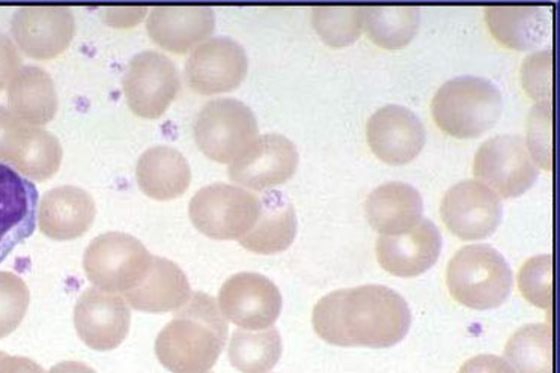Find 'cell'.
Returning a JSON list of instances; mask_svg holds the SVG:
<instances>
[{
	"label": "cell",
	"mask_w": 560,
	"mask_h": 373,
	"mask_svg": "<svg viewBox=\"0 0 560 373\" xmlns=\"http://www.w3.org/2000/svg\"><path fill=\"white\" fill-rule=\"evenodd\" d=\"M282 349V337L278 328L259 331L240 328L232 333L228 355L232 366L240 372L267 373L278 364Z\"/></svg>",
	"instance_id": "obj_30"
},
{
	"label": "cell",
	"mask_w": 560,
	"mask_h": 373,
	"mask_svg": "<svg viewBox=\"0 0 560 373\" xmlns=\"http://www.w3.org/2000/svg\"><path fill=\"white\" fill-rule=\"evenodd\" d=\"M136 179L148 198H179L190 186L191 171L186 156L167 144L148 148L136 164Z\"/></svg>",
	"instance_id": "obj_24"
},
{
	"label": "cell",
	"mask_w": 560,
	"mask_h": 373,
	"mask_svg": "<svg viewBox=\"0 0 560 373\" xmlns=\"http://www.w3.org/2000/svg\"><path fill=\"white\" fill-rule=\"evenodd\" d=\"M312 24L319 38L329 46H350L362 34L363 8L315 7L312 10Z\"/></svg>",
	"instance_id": "obj_31"
},
{
	"label": "cell",
	"mask_w": 560,
	"mask_h": 373,
	"mask_svg": "<svg viewBox=\"0 0 560 373\" xmlns=\"http://www.w3.org/2000/svg\"><path fill=\"white\" fill-rule=\"evenodd\" d=\"M22 68V56L13 39L0 34V91L5 90L18 71Z\"/></svg>",
	"instance_id": "obj_36"
},
{
	"label": "cell",
	"mask_w": 560,
	"mask_h": 373,
	"mask_svg": "<svg viewBox=\"0 0 560 373\" xmlns=\"http://www.w3.org/2000/svg\"><path fill=\"white\" fill-rule=\"evenodd\" d=\"M179 72L174 60L155 50L140 51L131 58L122 78L128 107L145 119H158L177 98Z\"/></svg>",
	"instance_id": "obj_9"
},
{
	"label": "cell",
	"mask_w": 560,
	"mask_h": 373,
	"mask_svg": "<svg viewBox=\"0 0 560 373\" xmlns=\"http://www.w3.org/2000/svg\"><path fill=\"white\" fill-rule=\"evenodd\" d=\"M226 339L228 323L218 301L206 292H191L159 333L155 354L172 373H207L218 363Z\"/></svg>",
	"instance_id": "obj_2"
},
{
	"label": "cell",
	"mask_w": 560,
	"mask_h": 373,
	"mask_svg": "<svg viewBox=\"0 0 560 373\" xmlns=\"http://www.w3.org/2000/svg\"><path fill=\"white\" fill-rule=\"evenodd\" d=\"M446 283L452 299L463 306L490 311L510 299L514 277L502 253L488 244H470L452 256Z\"/></svg>",
	"instance_id": "obj_3"
},
{
	"label": "cell",
	"mask_w": 560,
	"mask_h": 373,
	"mask_svg": "<svg viewBox=\"0 0 560 373\" xmlns=\"http://www.w3.org/2000/svg\"><path fill=\"white\" fill-rule=\"evenodd\" d=\"M371 151L389 164H406L425 147V127L410 108L387 104L378 108L366 124Z\"/></svg>",
	"instance_id": "obj_17"
},
{
	"label": "cell",
	"mask_w": 560,
	"mask_h": 373,
	"mask_svg": "<svg viewBox=\"0 0 560 373\" xmlns=\"http://www.w3.org/2000/svg\"><path fill=\"white\" fill-rule=\"evenodd\" d=\"M431 112L440 130L452 138H478L498 123L502 94L488 79L459 75L440 86Z\"/></svg>",
	"instance_id": "obj_4"
},
{
	"label": "cell",
	"mask_w": 560,
	"mask_h": 373,
	"mask_svg": "<svg viewBox=\"0 0 560 373\" xmlns=\"http://www.w3.org/2000/svg\"><path fill=\"white\" fill-rule=\"evenodd\" d=\"M8 106L30 126L49 124L58 112V92L49 72L37 66L20 68L8 84Z\"/></svg>",
	"instance_id": "obj_26"
},
{
	"label": "cell",
	"mask_w": 560,
	"mask_h": 373,
	"mask_svg": "<svg viewBox=\"0 0 560 373\" xmlns=\"http://www.w3.org/2000/svg\"><path fill=\"white\" fill-rule=\"evenodd\" d=\"M31 292L14 272L0 271V339L18 330L30 307Z\"/></svg>",
	"instance_id": "obj_34"
},
{
	"label": "cell",
	"mask_w": 560,
	"mask_h": 373,
	"mask_svg": "<svg viewBox=\"0 0 560 373\" xmlns=\"http://www.w3.org/2000/svg\"><path fill=\"white\" fill-rule=\"evenodd\" d=\"M215 15L210 7H155L148 14L147 31L163 50L184 55L213 34Z\"/></svg>",
	"instance_id": "obj_20"
},
{
	"label": "cell",
	"mask_w": 560,
	"mask_h": 373,
	"mask_svg": "<svg viewBox=\"0 0 560 373\" xmlns=\"http://www.w3.org/2000/svg\"><path fill=\"white\" fill-rule=\"evenodd\" d=\"M153 255L135 236L107 232L92 240L83 256L88 279L106 292L133 291L145 277Z\"/></svg>",
	"instance_id": "obj_5"
},
{
	"label": "cell",
	"mask_w": 560,
	"mask_h": 373,
	"mask_svg": "<svg viewBox=\"0 0 560 373\" xmlns=\"http://www.w3.org/2000/svg\"><path fill=\"white\" fill-rule=\"evenodd\" d=\"M191 289L182 268L171 260L153 256L142 282L124 294L136 311L162 313L178 311L190 299Z\"/></svg>",
	"instance_id": "obj_25"
},
{
	"label": "cell",
	"mask_w": 560,
	"mask_h": 373,
	"mask_svg": "<svg viewBox=\"0 0 560 373\" xmlns=\"http://www.w3.org/2000/svg\"><path fill=\"white\" fill-rule=\"evenodd\" d=\"M11 34L23 54L54 59L73 42L75 20L67 7H22L11 19Z\"/></svg>",
	"instance_id": "obj_14"
},
{
	"label": "cell",
	"mask_w": 560,
	"mask_h": 373,
	"mask_svg": "<svg viewBox=\"0 0 560 373\" xmlns=\"http://www.w3.org/2000/svg\"><path fill=\"white\" fill-rule=\"evenodd\" d=\"M527 150L539 167L553 166V104L551 100L536 103L527 119Z\"/></svg>",
	"instance_id": "obj_33"
},
{
	"label": "cell",
	"mask_w": 560,
	"mask_h": 373,
	"mask_svg": "<svg viewBox=\"0 0 560 373\" xmlns=\"http://www.w3.org/2000/svg\"><path fill=\"white\" fill-rule=\"evenodd\" d=\"M422 196L410 184L390 180L366 199L368 222L384 236L406 234L422 220Z\"/></svg>",
	"instance_id": "obj_22"
},
{
	"label": "cell",
	"mask_w": 560,
	"mask_h": 373,
	"mask_svg": "<svg viewBox=\"0 0 560 373\" xmlns=\"http://www.w3.org/2000/svg\"><path fill=\"white\" fill-rule=\"evenodd\" d=\"M2 354H3V352H2V351H0V355H2Z\"/></svg>",
	"instance_id": "obj_40"
},
{
	"label": "cell",
	"mask_w": 560,
	"mask_h": 373,
	"mask_svg": "<svg viewBox=\"0 0 560 373\" xmlns=\"http://www.w3.org/2000/svg\"><path fill=\"white\" fill-rule=\"evenodd\" d=\"M522 82L524 91L534 100L547 102L553 96V51H536L524 59L522 67Z\"/></svg>",
	"instance_id": "obj_35"
},
{
	"label": "cell",
	"mask_w": 560,
	"mask_h": 373,
	"mask_svg": "<svg viewBox=\"0 0 560 373\" xmlns=\"http://www.w3.org/2000/svg\"><path fill=\"white\" fill-rule=\"evenodd\" d=\"M202 154L218 163H232L259 135L249 106L235 98H215L199 110L194 126Z\"/></svg>",
	"instance_id": "obj_6"
},
{
	"label": "cell",
	"mask_w": 560,
	"mask_h": 373,
	"mask_svg": "<svg viewBox=\"0 0 560 373\" xmlns=\"http://www.w3.org/2000/svg\"><path fill=\"white\" fill-rule=\"evenodd\" d=\"M443 223L464 241H478L494 234L503 217L502 199L479 180L455 184L440 205Z\"/></svg>",
	"instance_id": "obj_12"
},
{
	"label": "cell",
	"mask_w": 560,
	"mask_h": 373,
	"mask_svg": "<svg viewBox=\"0 0 560 373\" xmlns=\"http://www.w3.org/2000/svg\"><path fill=\"white\" fill-rule=\"evenodd\" d=\"M314 330L335 347H395L407 336L411 312L407 301L383 284L339 289L323 296L312 313Z\"/></svg>",
	"instance_id": "obj_1"
},
{
	"label": "cell",
	"mask_w": 560,
	"mask_h": 373,
	"mask_svg": "<svg viewBox=\"0 0 560 373\" xmlns=\"http://www.w3.org/2000/svg\"><path fill=\"white\" fill-rule=\"evenodd\" d=\"M299 151L293 140L276 132L258 136L230 164V178L250 190H270L298 171Z\"/></svg>",
	"instance_id": "obj_13"
},
{
	"label": "cell",
	"mask_w": 560,
	"mask_h": 373,
	"mask_svg": "<svg viewBox=\"0 0 560 373\" xmlns=\"http://www.w3.org/2000/svg\"><path fill=\"white\" fill-rule=\"evenodd\" d=\"M131 313L126 299L115 292L90 288L74 307L75 331L95 351H112L126 340Z\"/></svg>",
	"instance_id": "obj_15"
},
{
	"label": "cell",
	"mask_w": 560,
	"mask_h": 373,
	"mask_svg": "<svg viewBox=\"0 0 560 373\" xmlns=\"http://www.w3.org/2000/svg\"><path fill=\"white\" fill-rule=\"evenodd\" d=\"M514 373H553V328L524 325L508 340L505 359Z\"/></svg>",
	"instance_id": "obj_28"
},
{
	"label": "cell",
	"mask_w": 560,
	"mask_h": 373,
	"mask_svg": "<svg viewBox=\"0 0 560 373\" xmlns=\"http://www.w3.org/2000/svg\"><path fill=\"white\" fill-rule=\"evenodd\" d=\"M219 308L225 319L242 330L259 331L273 327L282 312V294L259 272H238L223 283Z\"/></svg>",
	"instance_id": "obj_10"
},
{
	"label": "cell",
	"mask_w": 560,
	"mask_h": 373,
	"mask_svg": "<svg viewBox=\"0 0 560 373\" xmlns=\"http://www.w3.org/2000/svg\"><path fill=\"white\" fill-rule=\"evenodd\" d=\"M419 24L418 7L363 8V26L371 42L386 50L406 47L418 34Z\"/></svg>",
	"instance_id": "obj_29"
},
{
	"label": "cell",
	"mask_w": 560,
	"mask_h": 373,
	"mask_svg": "<svg viewBox=\"0 0 560 373\" xmlns=\"http://www.w3.org/2000/svg\"><path fill=\"white\" fill-rule=\"evenodd\" d=\"M247 70L246 50L230 36H214L199 44L184 66L190 90L201 95L237 90L246 79Z\"/></svg>",
	"instance_id": "obj_11"
},
{
	"label": "cell",
	"mask_w": 560,
	"mask_h": 373,
	"mask_svg": "<svg viewBox=\"0 0 560 373\" xmlns=\"http://www.w3.org/2000/svg\"><path fill=\"white\" fill-rule=\"evenodd\" d=\"M298 235V215L291 200L282 191L267 190L259 198V215L255 226L240 244L259 255L285 252Z\"/></svg>",
	"instance_id": "obj_23"
},
{
	"label": "cell",
	"mask_w": 560,
	"mask_h": 373,
	"mask_svg": "<svg viewBox=\"0 0 560 373\" xmlns=\"http://www.w3.org/2000/svg\"><path fill=\"white\" fill-rule=\"evenodd\" d=\"M458 373H514L502 357L482 354L467 360Z\"/></svg>",
	"instance_id": "obj_37"
},
{
	"label": "cell",
	"mask_w": 560,
	"mask_h": 373,
	"mask_svg": "<svg viewBox=\"0 0 560 373\" xmlns=\"http://www.w3.org/2000/svg\"><path fill=\"white\" fill-rule=\"evenodd\" d=\"M49 373H97L94 369L86 366V364L79 363V361H63V363L56 364L50 369Z\"/></svg>",
	"instance_id": "obj_39"
},
{
	"label": "cell",
	"mask_w": 560,
	"mask_h": 373,
	"mask_svg": "<svg viewBox=\"0 0 560 373\" xmlns=\"http://www.w3.org/2000/svg\"><path fill=\"white\" fill-rule=\"evenodd\" d=\"M488 30L503 46L532 50L550 35V14L541 7H487Z\"/></svg>",
	"instance_id": "obj_27"
},
{
	"label": "cell",
	"mask_w": 560,
	"mask_h": 373,
	"mask_svg": "<svg viewBox=\"0 0 560 373\" xmlns=\"http://www.w3.org/2000/svg\"><path fill=\"white\" fill-rule=\"evenodd\" d=\"M474 174L502 198H518L538 178V166L522 136L500 135L476 151Z\"/></svg>",
	"instance_id": "obj_8"
},
{
	"label": "cell",
	"mask_w": 560,
	"mask_h": 373,
	"mask_svg": "<svg viewBox=\"0 0 560 373\" xmlns=\"http://www.w3.org/2000/svg\"><path fill=\"white\" fill-rule=\"evenodd\" d=\"M0 373H44V369L26 357L0 355Z\"/></svg>",
	"instance_id": "obj_38"
},
{
	"label": "cell",
	"mask_w": 560,
	"mask_h": 373,
	"mask_svg": "<svg viewBox=\"0 0 560 373\" xmlns=\"http://www.w3.org/2000/svg\"><path fill=\"white\" fill-rule=\"evenodd\" d=\"M39 229L56 241L79 238L86 234L95 219L94 199L75 186L51 188L39 203Z\"/></svg>",
	"instance_id": "obj_21"
},
{
	"label": "cell",
	"mask_w": 560,
	"mask_h": 373,
	"mask_svg": "<svg viewBox=\"0 0 560 373\" xmlns=\"http://www.w3.org/2000/svg\"><path fill=\"white\" fill-rule=\"evenodd\" d=\"M518 288L534 306L550 311L553 304V256L538 255L527 259L518 272Z\"/></svg>",
	"instance_id": "obj_32"
},
{
	"label": "cell",
	"mask_w": 560,
	"mask_h": 373,
	"mask_svg": "<svg viewBox=\"0 0 560 373\" xmlns=\"http://www.w3.org/2000/svg\"><path fill=\"white\" fill-rule=\"evenodd\" d=\"M37 187L15 168L0 163V264L37 228Z\"/></svg>",
	"instance_id": "obj_18"
},
{
	"label": "cell",
	"mask_w": 560,
	"mask_h": 373,
	"mask_svg": "<svg viewBox=\"0 0 560 373\" xmlns=\"http://www.w3.org/2000/svg\"><path fill=\"white\" fill-rule=\"evenodd\" d=\"M375 252L383 270L398 277H418L438 263L442 234L431 220L422 219L406 234L380 236Z\"/></svg>",
	"instance_id": "obj_19"
},
{
	"label": "cell",
	"mask_w": 560,
	"mask_h": 373,
	"mask_svg": "<svg viewBox=\"0 0 560 373\" xmlns=\"http://www.w3.org/2000/svg\"><path fill=\"white\" fill-rule=\"evenodd\" d=\"M189 214L203 235L213 240H240L258 220L259 198L232 184H210L196 191Z\"/></svg>",
	"instance_id": "obj_7"
},
{
	"label": "cell",
	"mask_w": 560,
	"mask_h": 373,
	"mask_svg": "<svg viewBox=\"0 0 560 373\" xmlns=\"http://www.w3.org/2000/svg\"><path fill=\"white\" fill-rule=\"evenodd\" d=\"M62 144L42 127L30 126L18 116L0 139V160L27 179L46 180L59 171Z\"/></svg>",
	"instance_id": "obj_16"
}]
</instances>
